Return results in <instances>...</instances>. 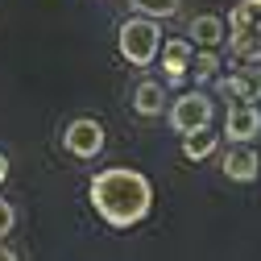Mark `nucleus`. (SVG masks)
<instances>
[{"label":"nucleus","instance_id":"obj_1","mask_svg":"<svg viewBox=\"0 0 261 261\" xmlns=\"http://www.w3.org/2000/svg\"><path fill=\"white\" fill-rule=\"evenodd\" d=\"M91 207L116 228H133L153 207V182L141 170H128V166L100 170L91 178Z\"/></svg>","mask_w":261,"mask_h":261},{"label":"nucleus","instance_id":"obj_2","mask_svg":"<svg viewBox=\"0 0 261 261\" xmlns=\"http://www.w3.org/2000/svg\"><path fill=\"white\" fill-rule=\"evenodd\" d=\"M228 50L241 67H257L261 58V0H237L228 13Z\"/></svg>","mask_w":261,"mask_h":261},{"label":"nucleus","instance_id":"obj_3","mask_svg":"<svg viewBox=\"0 0 261 261\" xmlns=\"http://www.w3.org/2000/svg\"><path fill=\"white\" fill-rule=\"evenodd\" d=\"M116 46H120V58L133 62V67H149V62L162 58V29L149 21V17H128L116 34Z\"/></svg>","mask_w":261,"mask_h":261},{"label":"nucleus","instance_id":"obj_4","mask_svg":"<svg viewBox=\"0 0 261 261\" xmlns=\"http://www.w3.org/2000/svg\"><path fill=\"white\" fill-rule=\"evenodd\" d=\"M170 124L178 137H191V133H203V128L212 124V100L203 91H182L174 108H170Z\"/></svg>","mask_w":261,"mask_h":261},{"label":"nucleus","instance_id":"obj_5","mask_svg":"<svg viewBox=\"0 0 261 261\" xmlns=\"http://www.w3.org/2000/svg\"><path fill=\"white\" fill-rule=\"evenodd\" d=\"M62 145H67V153H75V158H95L104 149V124L91 120V116H75L67 128H62Z\"/></svg>","mask_w":261,"mask_h":261},{"label":"nucleus","instance_id":"obj_6","mask_svg":"<svg viewBox=\"0 0 261 261\" xmlns=\"http://www.w3.org/2000/svg\"><path fill=\"white\" fill-rule=\"evenodd\" d=\"M216 87H220V95H228V100H241V104L257 108V100H261V67H241L232 75H224Z\"/></svg>","mask_w":261,"mask_h":261},{"label":"nucleus","instance_id":"obj_7","mask_svg":"<svg viewBox=\"0 0 261 261\" xmlns=\"http://www.w3.org/2000/svg\"><path fill=\"white\" fill-rule=\"evenodd\" d=\"M257 133H261V112L253 104H232V108H228V116H224V137L228 141L249 145Z\"/></svg>","mask_w":261,"mask_h":261},{"label":"nucleus","instance_id":"obj_8","mask_svg":"<svg viewBox=\"0 0 261 261\" xmlns=\"http://www.w3.org/2000/svg\"><path fill=\"white\" fill-rule=\"evenodd\" d=\"M191 42L216 54V50L228 42V17H216V13H199V17L191 21Z\"/></svg>","mask_w":261,"mask_h":261},{"label":"nucleus","instance_id":"obj_9","mask_svg":"<svg viewBox=\"0 0 261 261\" xmlns=\"http://www.w3.org/2000/svg\"><path fill=\"white\" fill-rule=\"evenodd\" d=\"M257 170H261V162H257V153L249 145H237V149L224 153V174L232 178V182H253Z\"/></svg>","mask_w":261,"mask_h":261},{"label":"nucleus","instance_id":"obj_10","mask_svg":"<svg viewBox=\"0 0 261 261\" xmlns=\"http://www.w3.org/2000/svg\"><path fill=\"white\" fill-rule=\"evenodd\" d=\"M162 67H166V75L178 83V79L191 71V42H182V38H170L166 46H162Z\"/></svg>","mask_w":261,"mask_h":261},{"label":"nucleus","instance_id":"obj_11","mask_svg":"<svg viewBox=\"0 0 261 261\" xmlns=\"http://www.w3.org/2000/svg\"><path fill=\"white\" fill-rule=\"evenodd\" d=\"M133 108H137L141 116H158L162 108H166V91H162L158 83H149V79L137 83V87H133Z\"/></svg>","mask_w":261,"mask_h":261},{"label":"nucleus","instance_id":"obj_12","mask_svg":"<svg viewBox=\"0 0 261 261\" xmlns=\"http://www.w3.org/2000/svg\"><path fill=\"white\" fill-rule=\"evenodd\" d=\"M137 17H149V21H162V17H174L178 13V0H128Z\"/></svg>","mask_w":261,"mask_h":261},{"label":"nucleus","instance_id":"obj_13","mask_svg":"<svg viewBox=\"0 0 261 261\" xmlns=\"http://www.w3.org/2000/svg\"><path fill=\"white\" fill-rule=\"evenodd\" d=\"M182 153H187L191 162H199V158L216 153V133H212V128H203V133H191V137H182Z\"/></svg>","mask_w":261,"mask_h":261},{"label":"nucleus","instance_id":"obj_14","mask_svg":"<svg viewBox=\"0 0 261 261\" xmlns=\"http://www.w3.org/2000/svg\"><path fill=\"white\" fill-rule=\"evenodd\" d=\"M13 224H17V212H13V203H9V199H0V241H5V237L13 232Z\"/></svg>","mask_w":261,"mask_h":261},{"label":"nucleus","instance_id":"obj_15","mask_svg":"<svg viewBox=\"0 0 261 261\" xmlns=\"http://www.w3.org/2000/svg\"><path fill=\"white\" fill-rule=\"evenodd\" d=\"M5 178H9V158L0 153V182H5Z\"/></svg>","mask_w":261,"mask_h":261},{"label":"nucleus","instance_id":"obj_16","mask_svg":"<svg viewBox=\"0 0 261 261\" xmlns=\"http://www.w3.org/2000/svg\"><path fill=\"white\" fill-rule=\"evenodd\" d=\"M0 261H21V257H17L13 249H0Z\"/></svg>","mask_w":261,"mask_h":261}]
</instances>
